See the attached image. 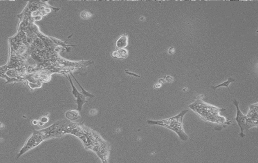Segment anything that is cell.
<instances>
[{
  "label": "cell",
  "instance_id": "cell-1",
  "mask_svg": "<svg viewBox=\"0 0 258 163\" xmlns=\"http://www.w3.org/2000/svg\"><path fill=\"white\" fill-rule=\"evenodd\" d=\"M203 97V95H198L196 97V100L188 106V107L205 121L216 124H231L230 121L220 115V113L225 111L226 109L206 103L202 100Z\"/></svg>",
  "mask_w": 258,
  "mask_h": 163
},
{
  "label": "cell",
  "instance_id": "cell-2",
  "mask_svg": "<svg viewBox=\"0 0 258 163\" xmlns=\"http://www.w3.org/2000/svg\"><path fill=\"white\" fill-rule=\"evenodd\" d=\"M188 111V109L184 110L172 117L159 120H148L147 123L151 125L159 126L169 129L175 132L181 141L186 142L189 137L183 128V119Z\"/></svg>",
  "mask_w": 258,
  "mask_h": 163
},
{
  "label": "cell",
  "instance_id": "cell-3",
  "mask_svg": "<svg viewBox=\"0 0 258 163\" xmlns=\"http://www.w3.org/2000/svg\"><path fill=\"white\" fill-rule=\"evenodd\" d=\"M45 139H46L45 136L41 133L40 131H35L29 138L25 145L18 153L17 156V159L19 158L21 156L28 151L39 145V144H41Z\"/></svg>",
  "mask_w": 258,
  "mask_h": 163
},
{
  "label": "cell",
  "instance_id": "cell-4",
  "mask_svg": "<svg viewBox=\"0 0 258 163\" xmlns=\"http://www.w3.org/2000/svg\"><path fill=\"white\" fill-rule=\"evenodd\" d=\"M233 103L236 107L237 115L235 118L234 119L236 121L241 129V133L240 135L242 138H243L246 136L244 132L247 130V118L246 115H244L239 107V102L236 99L233 100Z\"/></svg>",
  "mask_w": 258,
  "mask_h": 163
},
{
  "label": "cell",
  "instance_id": "cell-5",
  "mask_svg": "<svg viewBox=\"0 0 258 163\" xmlns=\"http://www.w3.org/2000/svg\"><path fill=\"white\" fill-rule=\"evenodd\" d=\"M258 102L250 106L246 116L247 118V130L258 127Z\"/></svg>",
  "mask_w": 258,
  "mask_h": 163
},
{
  "label": "cell",
  "instance_id": "cell-6",
  "mask_svg": "<svg viewBox=\"0 0 258 163\" xmlns=\"http://www.w3.org/2000/svg\"><path fill=\"white\" fill-rule=\"evenodd\" d=\"M128 36L127 34H124L122 35L117 40L116 43V46L117 49L125 48L127 47L128 45Z\"/></svg>",
  "mask_w": 258,
  "mask_h": 163
},
{
  "label": "cell",
  "instance_id": "cell-7",
  "mask_svg": "<svg viewBox=\"0 0 258 163\" xmlns=\"http://www.w3.org/2000/svg\"><path fill=\"white\" fill-rule=\"evenodd\" d=\"M129 53L127 50L125 48L118 49L112 53L111 56L114 58L118 59H125L128 56Z\"/></svg>",
  "mask_w": 258,
  "mask_h": 163
},
{
  "label": "cell",
  "instance_id": "cell-8",
  "mask_svg": "<svg viewBox=\"0 0 258 163\" xmlns=\"http://www.w3.org/2000/svg\"><path fill=\"white\" fill-rule=\"evenodd\" d=\"M79 112L77 110H70L65 113V117L70 121L77 120L80 117Z\"/></svg>",
  "mask_w": 258,
  "mask_h": 163
},
{
  "label": "cell",
  "instance_id": "cell-9",
  "mask_svg": "<svg viewBox=\"0 0 258 163\" xmlns=\"http://www.w3.org/2000/svg\"><path fill=\"white\" fill-rule=\"evenodd\" d=\"M75 101L77 104V110L80 112L81 111L84 104L87 102V98L86 97L80 93L76 97Z\"/></svg>",
  "mask_w": 258,
  "mask_h": 163
},
{
  "label": "cell",
  "instance_id": "cell-10",
  "mask_svg": "<svg viewBox=\"0 0 258 163\" xmlns=\"http://www.w3.org/2000/svg\"><path fill=\"white\" fill-rule=\"evenodd\" d=\"M234 81L235 79L232 78V77H229L228 79V80H227L226 81L224 82L221 83V84H219L217 86H212L211 88H212L214 90H215L216 88H219V87H221V86H225V87H226L227 88H228L230 92L231 93V91L230 89L229 88V84H230L231 83L234 82Z\"/></svg>",
  "mask_w": 258,
  "mask_h": 163
},
{
  "label": "cell",
  "instance_id": "cell-11",
  "mask_svg": "<svg viewBox=\"0 0 258 163\" xmlns=\"http://www.w3.org/2000/svg\"><path fill=\"white\" fill-rule=\"evenodd\" d=\"M70 74L71 75V76H72V77H73V79H75V82H77V84L79 85V87L81 88L82 94L84 95V96L86 97H91V98H93V97H95V95H94L91 94L90 93L88 92V91L86 90L85 89H84L83 87H82L81 85H80V84L79 82H78V81L77 80V79L75 78V77H74V75H73L72 73H71Z\"/></svg>",
  "mask_w": 258,
  "mask_h": 163
},
{
  "label": "cell",
  "instance_id": "cell-12",
  "mask_svg": "<svg viewBox=\"0 0 258 163\" xmlns=\"http://www.w3.org/2000/svg\"><path fill=\"white\" fill-rule=\"evenodd\" d=\"M68 77H67L66 76V77H67V79H68L69 80V82H70L71 85V87H72V94L73 95V96H74V97H75V98L77 97V96L80 94V93L78 90H77V88L75 87V86H74V84H73V82L72 79H71V77L70 75L69 74H68Z\"/></svg>",
  "mask_w": 258,
  "mask_h": 163
},
{
  "label": "cell",
  "instance_id": "cell-13",
  "mask_svg": "<svg viewBox=\"0 0 258 163\" xmlns=\"http://www.w3.org/2000/svg\"><path fill=\"white\" fill-rule=\"evenodd\" d=\"M93 15V13L91 11L83 10L80 13V17L83 19L88 20L91 18Z\"/></svg>",
  "mask_w": 258,
  "mask_h": 163
},
{
  "label": "cell",
  "instance_id": "cell-14",
  "mask_svg": "<svg viewBox=\"0 0 258 163\" xmlns=\"http://www.w3.org/2000/svg\"><path fill=\"white\" fill-rule=\"evenodd\" d=\"M50 38H51V39H52L55 43H56V44H58V45L63 46V47H65L66 49H67V47H67V46H70V45H66V41H65V42H63V41H61L60 40H59V39H58L52 38V37H50Z\"/></svg>",
  "mask_w": 258,
  "mask_h": 163
},
{
  "label": "cell",
  "instance_id": "cell-15",
  "mask_svg": "<svg viewBox=\"0 0 258 163\" xmlns=\"http://www.w3.org/2000/svg\"><path fill=\"white\" fill-rule=\"evenodd\" d=\"M49 119L48 118V117L47 116H44L43 117H41L40 119V121H41V122L43 123L44 124L48 122H49Z\"/></svg>",
  "mask_w": 258,
  "mask_h": 163
},
{
  "label": "cell",
  "instance_id": "cell-16",
  "mask_svg": "<svg viewBox=\"0 0 258 163\" xmlns=\"http://www.w3.org/2000/svg\"><path fill=\"white\" fill-rule=\"evenodd\" d=\"M175 52V49L173 47H171L169 48L168 53L169 54H174Z\"/></svg>",
  "mask_w": 258,
  "mask_h": 163
},
{
  "label": "cell",
  "instance_id": "cell-17",
  "mask_svg": "<svg viewBox=\"0 0 258 163\" xmlns=\"http://www.w3.org/2000/svg\"><path fill=\"white\" fill-rule=\"evenodd\" d=\"M125 72L126 73L129 74V75H133V76H134L135 77H140V76L137 75V74H135L134 73H131V72L128 71V70H125Z\"/></svg>",
  "mask_w": 258,
  "mask_h": 163
},
{
  "label": "cell",
  "instance_id": "cell-18",
  "mask_svg": "<svg viewBox=\"0 0 258 163\" xmlns=\"http://www.w3.org/2000/svg\"><path fill=\"white\" fill-rule=\"evenodd\" d=\"M166 79H167V81L170 82L172 81V80H173V78L172 77L170 76H166Z\"/></svg>",
  "mask_w": 258,
  "mask_h": 163
},
{
  "label": "cell",
  "instance_id": "cell-19",
  "mask_svg": "<svg viewBox=\"0 0 258 163\" xmlns=\"http://www.w3.org/2000/svg\"><path fill=\"white\" fill-rule=\"evenodd\" d=\"M32 124L34 125H36L39 124V121L34 119V120H32Z\"/></svg>",
  "mask_w": 258,
  "mask_h": 163
},
{
  "label": "cell",
  "instance_id": "cell-20",
  "mask_svg": "<svg viewBox=\"0 0 258 163\" xmlns=\"http://www.w3.org/2000/svg\"><path fill=\"white\" fill-rule=\"evenodd\" d=\"M161 86V84H155V86H154V87H155V88H160V87Z\"/></svg>",
  "mask_w": 258,
  "mask_h": 163
},
{
  "label": "cell",
  "instance_id": "cell-21",
  "mask_svg": "<svg viewBox=\"0 0 258 163\" xmlns=\"http://www.w3.org/2000/svg\"><path fill=\"white\" fill-rule=\"evenodd\" d=\"M140 20L142 21H144L145 20V19L144 17H141L140 19Z\"/></svg>",
  "mask_w": 258,
  "mask_h": 163
}]
</instances>
